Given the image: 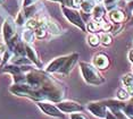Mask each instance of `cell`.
I'll return each mask as SVG.
<instances>
[{"mask_svg":"<svg viewBox=\"0 0 133 119\" xmlns=\"http://www.w3.org/2000/svg\"><path fill=\"white\" fill-rule=\"evenodd\" d=\"M51 1H58V0H51Z\"/></svg>","mask_w":133,"mask_h":119,"instance_id":"obj_36","label":"cell"},{"mask_svg":"<svg viewBox=\"0 0 133 119\" xmlns=\"http://www.w3.org/2000/svg\"><path fill=\"white\" fill-rule=\"evenodd\" d=\"M109 17L114 23H122L123 20L125 19V15H124V13L122 10H119V9H114V10H111L109 14Z\"/></svg>","mask_w":133,"mask_h":119,"instance_id":"obj_14","label":"cell"},{"mask_svg":"<svg viewBox=\"0 0 133 119\" xmlns=\"http://www.w3.org/2000/svg\"><path fill=\"white\" fill-rule=\"evenodd\" d=\"M106 118H107V119H117V118L114 116L113 112H110V111H107V115H106Z\"/></svg>","mask_w":133,"mask_h":119,"instance_id":"obj_31","label":"cell"},{"mask_svg":"<svg viewBox=\"0 0 133 119\" xmlns=\"http://www.w3.org/2000/svg\"><path fill=\"white\" fill-rule=\"evenodd\" d=\"M87 108L93 116H96L98 118H105L106 115H107V108L102 103H98V102L88 103Z\"/></svg>","mask_w":133,"mask_h":119,"instance_id":"obj_6","label":"cell"},{"mask_svg":"<svg viewBox=\"0 0 133 119\" xmlns=\"http://www.w3.org/2000/svg\"><path fill=\"white\" fill-rule=\"evenodd\" d=\"M33 32H34V34L37 38L42 39L46 36V27H38V29L33 30Z\"/></svg>","mask_w":133,"mask_h":119,"instance_id":"obj_24","label":"cell"},{"mask_svg":"<svg viewBox=\"0 0 133 119\" xmlns=\"http://www.w3.org/2000/svg\"><path fill=\"white\" fill-rule=\"evenodd\" d=\"M109 65V60L108 57L104 53H98L93 58V66L98 69H105Z\"/></svg>","mask_w":133,"mask_h":119,"instance_id":"obj_9","label":"cell"},{"mask_svg":"<svg viewBox=\"0 0 133 119\" xmlns=\"http://www.w3.org/2000/svg\"><path fill=\"white\" fill-rule=\"evenodd\" d=\"M62 10H63V14L64 16L68 19L69 23L74 24L75 26H77L80 30L84 31L85 30V25H84V22L81 17V15L78 14V11H76L75 9H72V8H68L66 6H62Z\"/></svg>","mask_w":133,"mask_h":119,"instance_id":"obj_2","label":"cell"},{"mask_svg":"<svg viewBox=\"0 0 133 119\" xmlns=\"http://www.w3.org/2000/svg\"><path fill=\"white\" fill-rule=\"evenodd\" d=\"M122 83L125 85L126 91L129 92V94H133V75L132 74H126L123 76L122 78Z\"/></svg>","mask_w":133,"mask_h":119,"instance_id":"obj_13","label":"cell"},{"mask_svg":"<svg viewBox=\"0 0 133 119\" xmlns=\"http://www.w3.org/2000/svg\"><path fill=\"white\" fill-rule=\"evenodd\" d=\"M38 107L41 109L42 111L44 112L48 116H51V117H57V118H62L64 114H62V111L59 110L58 107L51 104L49 102L46 101H39L38 102Z\"/></svg>","mask_w":133,"mask_h":119,"instance_id":"obj_4","label":"cell"},{"mask_svg":"<svg viewBox=\"0 0 133 119\" xmlns=\"http://www.w3.org/2000/svg\"><path fill=\"white\" fill-rule=\"evenodd\" d=\"M126 1H130V0H126Z\"/></svg>","mask_w":133,"mask_h":119,"instance_id":"obj_39","label":"cell"},{"mask_svg":"<svg viewBox=\"0 0 133 119\" xmlns=\"http://www.w3.org/2000/svg\"><path fill=\"white\" fill-rule=\"evenodd\" d=\"M105 23L106 22L104 19H93V20H91V22L88 23L87 29H88V31H89V32L95 33L97 31H99V30H102Z\"/></svg>","mask_w":133,"mask_h":119,"instance_id":"obj_11","label":"cell"},{"mask_svg":"<svg viewBox=\"0 0 133 119\" xmlns=\"http://www.w3.org/2000/svg\"><path fill=\"white\" fill-rule=\"evenodd\" d=\"M100 42L104 45H109L111 43V35L108 34V33H104V34H101Z\"/></svg>","mask_w":133,"mask_h":119,"instance_id":"obj_23","label":"cell"},{"mask_svg":"<svg viewBox=\"0 0 133 119\" xmlns=\"http://www.w3.org/2000/svg\"><path fill=\"white\" fill-rule=\"evenodd\" d=\"M80 68H81V72H82V76H83L84 81L88 84L100 85L105 82V78L99 74V72L97 71V68L95 66L87 64V62H81Z\"/></svg>","mask_w":133,"mask_h":119,"instance_id":"obj_1","label":"cell"},{"mask_svg":"<svg viewBox=\"0 0 133 119\" xmlns=\"http://www.w3.org/2000/svg\"><path fill=\"white\" fill-rule=\"evenodd\" d=\"M5 72H9L14 75H19V74H23V69L18 66H15V65H7L4 69Z\"/></svg>","mask_w":133,"mask_h":119,"instance_id":"obj_18","label":"cell"},{"mask_svg":"<svg viewBox=\"0 0 133 119\" xmlns=\"http://www.w3.org/2000/svg\"><path fill=\"white\" fill-rule=\"evenodd\" d=\"M88 43H89L91 47H97L99 43H100V39L97 34H93L91 33L90 35H88Z\"/></svg>","mask_w":133,"mask_h":119,"instance_id":"obj_19","label":"cell"},{"mask_svg":"<svg viewBox=\"0 0 133 119\" xmlns=\"http://www.w3.org/2000/svg\"><path fill=\"white\" fill-rule=\"evenodd\" d=\"M68 56H63V57H58L56 59H54L52 61H50L48 64L46 71L48 73H56V72H59L60 68L63 67V65L65 64V61L67 60Z\"/></svg>","mask_w":133,"mask_h":119,"instance_id":"obj_7","label":"cell"},{"mask_svg":"<svg viewBox=\"0 0 133 119\" xmlns=\"http://www.w3.org/2000/svg\"><path fill=\"white\" fill-rule=\"evenodd\" d=\"M24 50H25V56L28 57V59H30V61L32 64H34V65H37V66H41L37 52H35V50L29 43L24 44Z\"/></svg>","mask_w":133,"mask_h":119,"instance_id":"obj_10","label":"cell"},{"mask_svg":"<svg viewBox=\"0 0 133 119\" xmlns=\"http://www.w3.org/2000/svg\"><path fill=\"white\" fill-rule=\"evenodd\" d=\"M92 1H96V2H99V1H101V0H92Z\"/></svg>","mask_w":133,"mask_h":119,"instance_id":"obj_34","label":"cell"},{"mask_svg":"<svg viewBox=\"0 0 133 119\" xmlns=\"http://www.w3.org/2000/svg\"><path fill=\"white\" fill-rule=\"evenodd\" d=\"M15 25H16V24H15V22L10 17H8L5 19L4 25H2V36H4V40H5L6 43H8V42L16 35Z\"/></svg>","mask_w":133,"mask_h":119,"instance_id":"obj_3","label":"cell"},{"mask_svg":"<svg viewBox=\"0 0 133 119\" xmlns=\"http://www.w3.org/2000/svg\"><path fill=\"white\" fill-rule=\"evenodd\" d=\"M123 111H124L123 109H111V112H113L114 116L117 119H129L128 115L124 114Z\"/></svg>","mask_w":133,"mask_h":119,"instance_id":"obj_22","label":"cell"},{"mask_svg":"<svg viewBox=\"0 0 133 119\" xmlns=\"http://www.w3.org/2000/svg\"><path fill=\"white\" fill-rule=\"evenodd\" d=\"M93 7H95V4H93L92 0H83V1L81 2V9L87 14L91 13Z\"/></svg>","mask_w":133,"mask_h":119,"instance_id":"obj_17","label":"cell"},{"mask_svg":"<svg viewBox=\"0 0 133 119\" xmlns=\"http://www.w3.org/2000/svg\"><path fill=\"white\" fill-rule=\"evenodd\" d=\"M81 0H67V5L73 7L74 9H76L78 7H81Z\"/></svg>","mask_w":133,"mask_h":119,"instance_id":"obj_27","label":"cell"},{"mask_svg":"<svg viewBox=\"0 0 133 119\" xmlns=\"http://www.w3.org/2000/svg\"><path fill=\"white\" fill-rule=\"evenodd\" d=\"M132 23H133V18H132Z\"/></svg>","mask_w":133,"mask_h":119,"instance_id":"obj_38","label":"cell"},{"mask_svg":"<svg viewBox=\"0 0 133 119\" xmlns=\"http://www.w3.org/2000/svg\"><path fill=\"white\" fill-rule=\"evenodd\" d=\"M71 119H87V118L84 117L83 115H81V114H72L71 115Z\"/></svg>","mask_w":133,"mask_h":119,"instance_id":"obj_29","label":"cell"},{"mask_svg":"<svg viewBox=\"0 0 133 119\" xmlns=\"http://www.w3.org/2000/svg\"><path fill=\"white\" fill-rule=\"evenodd\" d=\"M46 26H47L48 31H49L51 34H54V35H59L60 33H62V30H60L59 25L56 22H54L52 19H47Z\"/></svg>","mask_w":133,"mask_h":119,"instance_id":"obj_12","label":"cell"},{"mask_svg":"<svg viewBox=\"0 0 133 119\" xmlns=\"http://www.w3.org/2000/svg\"><path fill=\"white\" fill-rule=\"evenodd\" d=\"M37 0H23V6L24 7H29V6H32Z\"/></svg>","mask_w":133,"mask_h":119,"instance_id":"obj_30","label":"cell"},{"mask_svg":"<svg viewBox=\"0 0 133 119\" xmlns=\"http://www.w3.org/2000/svg\"><path fill=\"white\" fill-rule=\"evenodd\" d=\"M57 107L59 108L60 111L67 112V114H72V112H78L83 110V107L78 104L77 102L74 101H59Z\"/></svg>","mask_w":133,"mask_h":119,"instance_id":"obj_5","label":"cell"},{"mask_svg":"<svg viewBox=\"0 0 133 119\" xmlns=\"http://www.w3.org/2000/svg\"><path fill=\"white\" fill-rule=\"evenodd\" d=\"M77 59H78V54H77V53H72V54H69L68 58H67V60H66L65 64L63 65V67L60 68L59 73H62V74H64V75L69 74V73H71V71L73 69V67L75 66V64H76Z\"/></svg>","mask_w":133,"mask_h":119,"instance_id":"obj_8","label":"cell"},{"mask_svg":"<svg viewBox=\"0 0 133 119\" xmlns=\"http://www.w3.org/2000/svg\"><path fill=\"white\" fill-rule=\"evenodd\" d=\"M4 2H5V0H0V5H1V4H4Z\"/></svg>","mask_w":133,"mask_h":119,"instance_id":"obj_33","label":"cell"},{"mask_svg":"<svg viewBox=\"0 0 133 119\" xmlns=\"http://www.w3.org/2000/svg\"><path fill=\"white\" fill-rule=\"evenodd\" d=\"M124 112L129 116V117L133 118V103H129L124 107Z\"/></svg>","mask_w":133,"mask_h":119,"instance_id":"obj_26","label":"cell"},{"mask_svg":"<svg viewBox=\"0 0 133 119\" xmlns=\"http://www.w3.org/2000/svg\"><path fill=\"white\" fill-rule=\"evenodd\" d=\"M91 13L93 19H102L105 15V7L102 5H95Z\"/></svg>","mask_w":133,"mask_h":119,"instance_id":"obj_15","label":"cell"},{"mask_svg":"<svg viewBox=\"0 0 133 119\" xmlns=\"http://www.w3.org/2000/svg\"><path fill=\"white\" fill-rule=\"evenodd\" d=\"M0 62H1V57H0Z\"/></svg>","mask_w":133,"mask_h":119,"instance_id":"obj_37","label":"cell"},{"mask_svg":"<svg viewBox=\"0 0 133 119\" xmlns=\"http://www.w3.org/2000/svg\"><path fill=\"white\" fill-rule=\"evenodd\" d=\"M15 24L17 26H23L26 24V16L24 14V11H19L16 16V19H15Z\"/></svg>","mask_w":133,"mask_h":119,"instance_id":"obj_20","label":"cell"},{"mask_svg":"<svg viewBox=\"0 0 133 119\" xmlns=\"http://www.w3.org/2000/svg\"><path fill=\"white\" fill-rule=\"evenodd\" d=\"M129 60L133 64V50H131V51L129 52Z\"/></svg>","mask_w":133,"mask_h":119,"instance_id":"obj_32","label":"cell"},{"mask_svg":"<svg viewBox=\"0 0 133 119\" xmlns=\"http://www.w3.org/2000/svg\"><path fill=\"white\" fill-rule=\"evenodd\" d=\"M22 39H23V41L25 42V43L31 44V43L34 42L35 34H34V32H33L31 29H26V30H24L23 33H22Z\"/></svg>","mask_w":133,"mask_h":119,"instance_id":"obj_16","label":"cell"},{"mask_svg":"<svg viewBox=\"0 0 133 119\" xmlns=\"http://www.w3.org/2000/svg\"><path fill=\"white\" fill-rule=\"evenodd\" d=\"M1 51H2V48H1V47H0V53H1Z\"/></svg>","mask_w":133,"mask_h":119,"instance_id":"obj_35","label":"cell"},{"mask_svg":"<svg viewBox=\"0 0 133 119\" xmlns=\"http://www.w3.org/2000/svg\"><path fill=\"white\" fill-rule=\"evenodd\" d=\"M130 96L129 92L126 90H123V88H121V90L117 91V97L121 100H128Z\"/></svg>","mask_w":133,"mask_h":119,"instance_id":"obj_25","label":"cell"},{"mask_svg":"<svg viewBox=\"0 0 133 119\" xmlns=\"http://www.w3.org/2000/svg\"><path fill=\"white\" fill-rule=\"evenodd\" d=\"M13 62L16 65H26V64H31L30 59H26V57L23 56H16L13 58Z\"/></svg>","mask_w":133,"mask_h":119,"instance_id":"obj_21","label":"cell"},{"mask_svg":"<svg viewBox=\"0 0 133 119\" xmlns=\"http://www.w3.org/2000/svg\"><path fill=\"white\" fill-rule=\"evenodd\" d=\"M116 2L117 0H105V5L107 9H113L116 7Z\"/></svg>","mask_w":133,"mask_h":119,"instance_id":"obj_28","label":"cell"}]
</instances>
